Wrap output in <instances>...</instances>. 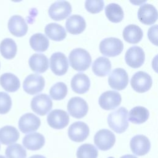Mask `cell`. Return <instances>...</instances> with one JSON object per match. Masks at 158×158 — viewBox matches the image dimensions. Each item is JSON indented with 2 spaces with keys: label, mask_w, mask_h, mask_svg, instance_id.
<instances>
[{
  "label": "cell",
  "mask_w": 158,
  "mask_h": 158,
  "mask_svg": "<svg viewBox=\"0 0 158 158\" xmlns=\"http://www.w3.org/2000/svg\"><path fill=\"white\" fill-rule=\"evenodd\" d=\"M128 110L124 107L110 112L107 117V123L110 128L117 133H122L126 131L128 127Z\"/></svg>",
  "instance_id": "obj_1"
},
{
  "label": "cell",
  "mask_w": 158,
  "mask_h": 158,
  "mask_svg": "<svg viewBox=\"0 0 158 158\" xmlns=\"http://www.w3.org/2000/svg\"><path fill=\"white\" fill-rule=\"evenodd\" d=\"M69 59L71 67L77 71H85L91 63L89 53L83 48L73 49L69 54Z\"/></svg>",
  "instance_id": "obj_2"
},
{
  "label": "cell",
  "mask_w": 158,
  "mask_h": 158,
  "mask_svg": "<svg viewBox=\"0 0 158 158\" xmlns=\"http://www.w3.org/2000/svg\"><path fill=\"white\" fill-rule=\"evenodd\" d=\"M123 49L122 41L117 38L109 37L102 40L99 44L100 52L106 56L115 57L120 54Z\"/></svg>",
  "instance_id": "obj_3"
},
{
  "label": "cell",
  "mask_w": 158,
  "mask_h": 158,
  "mask_svg": "<svg viewBox=\"0 0 158 158\" xmlns=\"http://www.w3.org/2000/svg\"><path fill=\"white\" fill-rule=\"evenodd\" d=\"M72 12V6L67 1H57L53 2L49 8L48 14L54 20H62Z\"/></svg>",
  "instance_id": "obj_4"
},
{
  "label": "cell",
  "mask_w": 158,
  "mask_h": 158,
  "mask_svg": "<svg viewBox=\"0 0 158 158\" xmlns=\"http://www.w3.org/2000/svg\"><path fill=\"white\" fill-rule=\"evenodd\" d=\"M52 107L50 97L46 94H40L33 97L31 101V107L33 112L40 115L48 114Z\"/></svg>",
  "instance_id": "obj_5"
},
{
  "label": "cell",
  "mask_w": 158,
  "mask_h": 158,
  "mask_svg": "<svg viewBox=\"0 0 158 158\" xmlns=\"http://www.w3.org/2000/svg\"><path fill=\"white\" fill-rule=\"evenodd\" d=\"M152 83L151 77L143 71L136 72L131 77L130 84L133 89L138 93H144L148 91Z\"/></svg>",
  "instance_id": "obj_6"
},
{
  "label": "cell",
  "mask_w": 158,
  "mask_h": 158,
  "mask_svg": "<svg viewBox=\"0 0 158 158\" xmlns=\"http://www.w3.org/2000/svg\"><path fill=\"white\" fill-rule=\"evenodd\" d=\"M94 142L100 150L107 151L114 145L115 136L111 131L107 129H101L95 134Z\"/></svg>",
  "instance_id": "obj_7"
},
{
  "label": "cell",
  "mask_w": 158,
  "mask_h": 158,
  "mask_svg": "<svg viewBox=\"0 0 158 158\" xmlns=\"http://www.w3.org/2000/svg\"><path fill=\"white\" fill-rule=\"evenodd\" d=\"M109 86L116 90L125 89L128 83V76L125 70L122 68L114 69L108 78Z\"/></svg>",
  "instance_id": "obj_8"
},
{
  "label": "cell",
  "mask_w": 158,
  "mask_h": 158,
  "mask_svg": "<svg viewBox=\"0 0 158 158\" xmlns=\"http://www.w3.org/2000/svg\"><path fill=\"white\" fill-rule=\"evenodd\" d=\"M45 85L44 78L38 74H30L23 81V88L30 94H35L41 92Z\"/></svg>",
  "instance_id": "obj_9"
},
{
  "label": "cell",
  "mask_w": 158,
  "mask_h": 158,
  "mask_svg": "<svg viewBox=\"0 0 158 158\" xmlns=\"http://www.w3.org/2000/svg\"><path fill=\"white\" fill-rule=\"evenodd\" d=\"M67 110L73 117L81 118L87 114L88 106L84 99L78 96L73 97L68 102Z\"/></svg>",
  "instance_id": "obj_10"
},
{
  "label": "cell",
  "mask_w": 158,
  "mask_h": 158,
  "mask_svg": "<svg viewBox=\"0 0 158 158\" xmlns=\"http://www.w3.org/2000/svg\"><path fill=\"white\" fill-rule=\"evenodd\" d=\"M50 68L55 75H64L69 68L68 59L65 55L60 52L53 53L50 57Z\"/></svg>",
  "instance_id": "obj_11"
},
{
  "label": "cell",
  "mask_w": 158,
  "mask_h": 158,
  "mask_svg": "<svg viewBox=\"0 0 158 158\" xmlns=\"http://www.w3.org/2000/svg\"><path fill=\"white\" fill-rule=\"evenodd\" d=\"M145 59V54L143 49L138 46L130 47L126 52L125 59L126 63L132 68L141 67Z\"/></svg>",
  "instance_id": "obj_12"
},
{
  "label": "cell",
  "mask_w": 158,
  "mask_h": 158,
  "mask_svg": "<svg viewBox=\"0 0 158 158\" xmlns=\"http://www.w3.org/2000/svg\"><path fill=\"white\" fill-rule=\"evenodd\" d=\"M47 121L51 127L54 129H62L69 124V116L65 110L54 109L48 115Z\"/></svg>",
  "instance_id": "obj_13"
},
{
  "label": "cell",
  "mask_w": 158,
  "mask_h": 158,
  "mask_svg": "<svg viewBox=\"0 0 158 158\" xmlns=\"http://www.w3.org/2000/svg\"><path fill=\"white\" fill-rule=\"evenodd\" d=\"M89 129L85 122L78 121L73 123L68 129L70 139L75 142H82L89 135Z\"/></svg>",
  "instance_id": "obj_14"
},
{
  "label": "cell",
  "mask_w": 158,
  "mask_h": 158,
  "mask_svg": "<svg viewBox=\"0 0 158 158\" xmlns=\"http://www.w3.org/2000/svg\"><path fill=\"white\" fill-rule=\"evenodd\" d=\"M98 101L99 106L103 109L112 110L120 105L122 97L118 92L109 90L102 93Z\"/></svg>",
  "instance_id": "obj_15"
},
{
  "label": "cell",
  "mask_w": 158,
  "mask_h": 158,
  "mask_svg": "<svg viewBox=\"0 0 158 158\" xmlns=\"http://www.w3.org/2000/svg\"><path fill=\"white\" fill-rule=\"evenodd\" d=\"M40 125V118L32 113L25 114L19 120V128L23 133H28L37 130Z\"/></svg>",
  "instance_id": "obj_16"
},
{
  "label": "cell",
  "mask_w": 158,
  "mask_h": 158,
  "mask_svg": "<svg viewBox=\"0 0 158 158\" xmlns=\"http://www.w3.org/2000/svg\"><path fill=\"white\" fill-rule=\"evenodd\" d=\"M130 146L134 154L142 156L146 154L149 151L151 143L146 136L138 135L131 139Z\"/></svg>",
  "instance_id": "obj_17"
},
{
  "label": "cell",
  "mask_w": 158,
  "mask_h": 158,
  "mask_svg": "<svg viewBox=\"0 0 158 158\" xmlns=\"http://www.w3.org/2000/svg\"><path fill=\"white\" fill-rule=\"evenodd\" d=\"M138 18L144 24L152 25L157 19V9L151 4H142L138 10Z\"/></svg>",
  "instance_id": "obj_18"
},
{
  "label": "cell",
  "mask_w": 158,
  "mask_h": 158,
  "mask_svg": "<svg viewBox=\"0 0 158 158\" xmlns=\"http://www.w3.org/2000/svg\"><path fill=\"white\" fill-rule=\"evenodd\" d=\"M8 29L13 35L21 37L27 33L28 25L22 16L15 15L12 16L9 20Z\"/></svg>",
  "instance_id": "obj_19"
},
{
  "label": "cell",
  "mask_w": 158,
  "mask_h": 158,
  "mask_svg": "<svg viewBox=\"0 0 158 158\" xmlns=\"http://www.w3.org/2000/svg\"><path fill=\"white\" fill-rule=\"evenodd\" d=\"M65 27L70 33L78 35L85 29L86 22L82 16L77 14L72 15L66 20Z\"/></svg>",
  "instance_id": "obj_20"
},
{
  "label": "cell",
  "mask_w": 158,
  "mask_h": 158,
  "mask_svg": "<svg viewBox=\"0 0 158 158\" xmlns=\"http://www.w3.org/2000/svg\"><path fill=\"white\" fill-rule=\"evenodd\" d=\"M23 145L25 148L31 151H36L41 149L45 143L44 136L37 132L25 135L22 141Z\"/></svg>",
  "instance_id": "obj_21"
},
{
  "label": "cell",
  "mask_w": 158,
  "mask_h": 158,
  "mask_svg": "<svg viewBox=\"0 0 158 158\" xmlns=\"http://www.w3.org/2000/svg\"><path fill=\"white\" fill-rule=\"evenodd\" d=\"M90 80L88 77L83 73L75 75L71 80V87L73 91L78 94H83L89 90Z\"/></svg>",
  "instance_id": "obj_22"
},
{
  "label": "cell",
  "mask_w": 158,
  "mask_h": 158,
  "mask_svg": "<svg viewBox=\"0 0 158 158\" xmlns=\"http://www.w3.org/2000/svg\"><path fill=\"white\" fill-rule=\"evenodd\" d=\"M28 64L31 69L37 73L44 72L49 67L48 57L44 54L40 53L33 54L28 60Z\"/></svg>",
  "instance_id": "obj_23"
},
{
  "label": "cell",
  "mask_w": 158,
  "mask_h": 158,
  "mask_svg": "<svg viewBox=\"0 0 158 158\" xmlns=\"http://www.w3.org/2000/svg\"><path fill=\"white\" fill-rule=\"evenodd\" d=\"M122 35L127 42L136 44L141 40L143 33L139 27L135 24H130L125 27Z\"/></svg>",
  "instance_id": "obj_24"
},
{
  "label": "cell",
  "mask_w": 158,
  "mask_h": 158,
  "mask_svg": "<svg viewBox=\"0 0 158 158\" xmlns=\"http://www.w3.org/2000/svg\"><path fill=\"white\" fill-rule=\"evenodd\" d=\"M19 132L14 127L6 125L0 128V142L5 145L15 143L19 138Z\"/></svg>",
  "instance_id": "obj_25"
},
{
  "label": "cell",
  "mask_w": 158,
  "mask_h": 158,
  "mask_svg": "<svg viewBox=\"0 0 158 158\" xmlns=\"http://www.w3.org/2000/svg\"><path fill=\"white\" fill-rule=\"evenodd\" d=\"M0 84L7 92H15L20 86L18 77L11 73H4L0 77Z\"/></svg>",
  "instance_id": "obj_26"
},
{
  "label": "cell",
  "mask_w": 158,
  "mask_h": 158,
  "mask_svg": "<svg viewBox=\"0 0 158 158\" xmlns=\"http://www.w3.org/2000/svg\"><path fill=\"white\" fill-rule=\"evenodd\" d=\"M92 70L95 75L99 77H105L110 72L111 62L107 57H99L93 62Z\"/></svg>",
  "instance_id": "obj_27"
},
{
  "label": "cell",
  "mask_w": 158,
  "mask_h": 158,
  "mask_svg": "<svg viewBox=\"0 0 158 158\" xmlns=\"http://www.w3.org/2000/svg\"><path fill=\"white\" fill-rule=\"evenodd\" d=\"M46 35L52 40L61 41L66 37V31L64 28L56 23H50L44 28Z\"/></svg>",
  "instance_id": "obj_28"
},
{
  "label": "cell",
  "mask_w": 158,
  "mask_h": 158,
  "mask_svg": "<svg viewBox=\"0 0 158 158\" xmlns=\"http://www.w3.org/2000/svg\"><path fill=\"white\" fill-rule=\"evenodd\" d=\"M128 114V120L133 123L140 124L145 122L149 118L148 110L143 106H136L131 109Z\"/></svg>",
  "instance_id": "obj_29"
},
{
  "label": "cell",
  "mask_w": 158,
  "mask_h": 158,
  "mask_svg": "<svg viewBox=\"0 0 158 158\" xmlns=\"http://www.w3.org/2000/svg\"><path fill=\"white\" fill-rule=\"evenodd\" d=\"M29 42L31 48L38 52H44L46 51L49 44L48 38L41 33L33 35L30 37Z\"/></svg>",
  "instance_id": "obj_30"
},
{
  "label": "cell",
  "mask_w": 158,
  "mask_h": 158,
  "mask_svg": "<svg viewBox=\"0 0 158 158\" xmlns=\"http://www.w3.org/2000/svg\"><path fill=\"white\" fill-rule=\"evenodd\" d=\"M105 14L107 19L114 23H118L122 20L124 13L120 5L116 3H110L105 8Z\"/></svg>",
  "instance_id": "obj_31"
},
{
  "label": "cell",
  "mask_w": 158,
  "mask_h": 158,
  "mask_svg": "<svg viewBox=\"0 0 158 158\" xmlns=\"http://www.w3.org/2000/svg\"><path fill=\"white\" fill-rule=\"evenodd\" d=\"M17 44L12 39L5 38L1 42L0 52L5 59H11L14 58L17 53Z\"/></svg>",
  "instance_id": "obj_32"
},
{
  "label": "cell",
  "mask_w": 158,
  "mask_h": 158,
  "mask_svg": "<svg viewBox=\"0 0 158 158\" xmlns=\"http://www.w3.org/2000/svg\"><path fill=\"white\" fill-rule=\"evenodd\" d=\"M98 154L96 148L91 144H83L77 149V158H97Z\"/></svg>",
  "instance_id": "obj_33"
},
{
  "label": "cell",
  "mask_w": 158,
  "mask_h": 158,
  "mask_svg": "<svg viewBox=\"0 0 158 158\" xmlns=\"http://www.w3.org/2000/svg\"><path fill=\"white\" fill-rule=\"evenodd\" d=\"M7 158H26L27 152L20 144H14L7 147L5 151Z\"/></svg>",
  "instance_id": "obj_34"
},
{
  "label": "cell",
  "mask_w": 158,
  "mask_h": 158,
  "mask_svg": "<svg viewBox=\"0 0 158 158\" xmlns=\"http://www.w3.org/2000/svg\"><path fill=\"white\" fill-rule=\"evenodd\" d=\"M67 93V85L64 82H57L52 85L49 91L50 96L54 100L64 99Z\"/></svg>",
  "instance_id": "obj_35"
},
{
  "label": "cell",
  "mask_w": 158,
  "mask_h": 158,
  "mask_svg": "<svg viewBox=\"0 0 158 158\" xmlns=\"http://www.w3.org/2000/svg\"><path fill=\"white\" fill-rule=\"evenodd\" d=\"M104 2L102 0H86L85 3L86 9L92 14L101 12L104 7Z\"/></svg>",
  "instance_id": "obj_36"
},
{
  "label": "cell",
  "mask_w": 158,
  "mask_h": 158,
  "mask_svg": "<svg viewBox=\"0 0 158 158\" xmlns=\"http://www.w3.org/2000/svg\"><path fill=\"white\" fill-rule=\"evenodd\" d=\"M12 106V100L10 96L5 92H0V114L7 113Z\"/></svg>",
  "instance_id": "obj_37"
},
{
  "label": "cell",
  "mask_w": 158,
  "mask_h": 158,
  "mask_svg": "<svg viewBox=\"0 0 158 158\" xmlns=\"http://www.w3.org/2000/svg\"><path fill=\"white\" fill-rule=\"evenodd\" d=\"M149 40L155 45H157V25H154L149 28L148 31Z\"/></svg>",
  "instance_id": "obj_38"
},
{
  "label": "cell",
  "mask_w": 158,
  "mask_h": 158,
  "mask_svg": "<svg viewBox=\"0 0 158 158\" xmlns=\"http://www.w3.org/2000/svg\"><path fill=\"white\" fill-rule=\"evenodd\" d=\"M120 158H137L136 156L131 155V154H127L122 156Z\"/></svg>",
  "instance_id": "obj_39"
},
{
  "label": "cell",
  "mask_w": 158,
  "mask_h": 158,
  "mask_svg": "<svg viewBox=\"0 0 158 158\" xmlns=\"http://www.w3.org/2000/svg\"><path fill=\"white\" fill-rule=\"evenodd\" d=\"M29 158H46V157L41 155H34V156L30 157Z\"/></svg>",
  "instance_id": "obj_40"
},
{
  "label": "cell",
  "mask_w": 158,
  "mask_h": 158,
  "mask_svg": "<svg viewBox=\"0 0 158 158\" xmlns=\"http://www.w3.org/2000/svg\"><path fill=\"white\" fill-rule=\"evenodd\" d=\"M0 158H6V157L2 155H0Z\"/></svg>",
  "instance_id": "obj_41"
},
{
  "label": "cell",
  "mask_w": 158,
  "mask_h": 158,
  "mask_svg": "<svg viewBox=\"0 0 158 158\" xmlns=\"http://www.w3.org/2000/svg\"><path fill=\"white\" fill-rule=\"evenodd\" d=\"M108 158H114V157H109Z\"/></svg>",
  "instance_id": "obj_42"
},
{
  "label": "cell",
  "mask_w": 158,
  "mask_h": 158,
  "mask_svg": "<svg viewBox=\"0 0 158 158\" xmlns=\"http://www.w3.org/2000/svg\"><path fill=\"white\" fill-rule=\"evenodd\" d=\"M0 148H1V146H0Z\"/></svg>",
  "instance_id": "obj_43"
},
{
  "label": "cell",
  "mask_w": 158,
  "mask_h": 158,
  "mask_svg": "<svg viewBox=\"0 0 158 158\" xmlns=\"http://www.w3.org/2000/svg\"><path fill=\"white\" fill-rule=\"evenodd\" d=\"M0 67H1V64H0Z\"/></svg>",
  "instance_id": "obj_44"
}]
</instances>
